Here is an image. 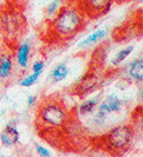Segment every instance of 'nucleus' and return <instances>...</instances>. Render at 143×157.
<instances>
[{
	"instance_id": "1",
	"label": "nucleus",
	"mask_w": 143,
	"mask_h": 157,
	"mask_svg": "<svg viewBox=\"0 0 143 157\" xmlns=\"http://www.w3.org/2000/svg\"><path fill=\"white\" fill-rule=\"evenodd\" d=\"M84 26V16L73 6H66L58 9L53 28L58 37L68 40L78 33Z\"/></svg>"
},
{
	"instance_id": "2",
	"label": "nucleus",
	"mask_w": 143,
	"mask_h": 157,
	"mask_svg": "<svg viewBox=\"0 0 143 157\" xmlns=\"http://www.w3.org/2000/svg\"><path fill=\"white\" fill-rule=\"evenodd\" d=\"M133 135L134 132L130 125L117 126L104 136V144L110 153L117 151L120 154L130 148L133 141Z\"/></svg>"
},
{
	"instance_id": "3",
	"label": "nucleus",
	"mask_w": 143,
	"mask_h": 157,
	"mask_svg": "<svg viewBox=\"0 0 143 157\" xmlns=\"http://www.w3.org/2000/svg\"><path fill=\"white\" fill-rule=\"evenodd\" d=\"M66 111L64 107L55 100H48L39 107L38 117L40 122L51 127H60L65 124Z\"/></svg>"
},
{
	"instance_id": "4",
	"label": "nucleus",
	"mask_w": 143,
	"mask_h": 157,
	"mask_svg": "<svg viewBox=\"0 0 143 157\" xmlns=\"http://www.w3.org/2000/svg\"><path fill=\"white\" fill-rule=\"evenodd\" d=\"M122 108V102L116 95H109L99 105V109L94 117V122L97 125H102L107 121L110 113H119Z\"/></svg>"
},
{
	"instance_id": "5",
	"label": "nucleus",
	"mask_w": 143,
	"mask_h": 157,
	"mask_svg": "<svg viewBox=\"0 0 143 157\" xmlns=\"http://www.w3.org/2000/svg\"><path fill=\"white\" fill-rule=\"evenodd\" d=\"M0 140L4 146L6 147H12L18 142L20 140V133H18L17 128L14 124L9 123L7 126L5 127L1 134H0Z\"/></svg>"
},
{
	"instance_id": "6",
	"label": "nucleus",
	"mask_w": 143,
	"mask_h": 157,
	"mask_svg": "<svg viewBox=\"0 0 143 157\" xmlns=\"http://www.w3.org/2000/svg\"><path fill=\"white\" fill-rule=\"evenodd\" d=\"M85 6L89 14H95L96 16H100L109 10L111 6V0H85Z\"/></svg>"
},
{
	"instance_id": "7",
	"label": "nucleus",
	"mask_w": 143,
	"mask_h": 157,
	"mask_svg": "<svg viewBox=\"0 0 143 157\" xmlns=\"http://www.w3.org/2000/svg\"><path fill=\"white\" fill-rule=\"evenodd\" d=\"M97 86V79L94 77V76H91V77H86L84 78L78 84L77 86V90H76V93L78 95H86V94H89L95 90V87Z\"/></svg>"
},
{
	"instance_id": "8",
	"label": "nucleus",
	"mask_w": 143,
	"mask_h": 157,
	"mask_svg": "<svg viewBox=\"0 0 143 157\" xmlns=\"http://www.w3.org/2000/svg\"><path fill=\"white\" fill-rule=\"evenodd\" d=\"M13 72V59L10 55H1L0 56V80H5L10 77Z\"/></svg>"
},
{
	"instance_id": "9",
	"label": "nucleus",
	"mask_w": 143,
	"mask_h": 157,
	"mask_svg": "<svg viewBox=\"0 0 143 157\" xmlns=\"http://www.w3.org/2000/svg\"><path fill=\"white\" fill-rule=\"evenodd\" d=\"M107 35H108V30L107 29H99V30L94 31L93 33H91L89 36H87L86 39H84L81 43H79V47L81 48L89 47L92 45H94L96 43L101 41V40H103Z\"/></svg>"
},
{
	"instance_id": "10",
	"label": "nucleus",
	"mask_w": 143,
	"mask_h": 157,
	"mask_svg": "<svg viewBox=\"0 0 143 157\" xmlns=\"http://www.w3.org/2000/svg\"><path fill=\"white\" fill-rule=\"evenodd\" d=\"M128 75L137 82H142L143 79V61L142 59H136L133 62H130L128 66Z\"/></svg>"
},
{
	"instance_id": "11",
	"label": "nucleus",
	"mask_w": 143,
	"mask_h": 157,
	"mask_svg": "<svg viewBox=\"0 0 143 157\" xmlns=\"http://www.w3.org/2000/svg\"><path fill=\"white\" fill-rule=\"evenodd\" d=\"M69 71H70L69 67H68V64H66L65 62L58 63L52 71V75H51L52 80L54 83H60L62 80H64V79L68 77Z\"/></svg>"
},
{
	"instance_id": "12",
	"label": "nucleus",
	"mask_w": 143,
	"mask_h": 157,
	"mask_svg": "<svg viewBox=\"0 0 143 157\" xmlns=\"http://www.w3.org/2000/svg\"><path fill=\"white\" fill-rule=\"evenodd\" d=\"M30 44L29 43H23V44L18 47L17 51V56H16V60H17L18 66L25 69L28 67V63H29V57H30Z\"/></svg>"
},
{
	"instance_id": "13",
	"label": "nucleus",
	"mask_w": 143,
	"mask_h": 157,
	"mask_svg": "<svg viewBox=\"0 0 143 157\" xmlns=\"http://www.w3.org/2000/svg\"><path fill=\"white\" fill-rule=\"evenodd\" d=\"M96 107H97V101L96 100H86L84 101L79 108V113L80 115H89V113H93L95 111Z\"/></svg>"
},
{
	"instance_id": "14",
	"label": "nucleus",
	"mask_w": 143,
	"mask_h": 157,
	"mask_svg": "<svg viewBox=\"0 0 143 157\" xmlns=\"http://www.w3.org/2000/svg\"><path fill=\"white\" fill-rule=\"evenodd\" d=\"M133 49H134L133 46H128V47H126V48H124V49H122V51H119V52L117 53V55L113 57V60H112L113 66H118V64H120V63L125 60L126 57L128 56L130 53L133 52Z\"/></svg>"
},
{
	"instance_id": "15",
	"label": "nucleus",
	"mask_w": 143,
	"mask_h": 157,
	"mask_svg": "<svg viewBox=\"0 0 143 157\" xmlns=\"http://www.w3.org/2000/svg\"><path fill=\"white\" fill-rule=\"evenodd\" d=\"M40 77V74L38 72H32V75L30 76H26L21 80V86L22 87H29V86H32L33 84H36L38 82V79Z\"/></svg>"
},
{
	"instance_id": "16",
	"label": "nucleus",
	"mask_w": 143,
	"mask_h": 157,
	"mask_svg": "<svg viewBox=\"0 0 143 157\" xmlns=\"http://www.w3.org/2000/svg\"><path fill=\"white\" fill-rule=\"evenodd\" d=\"M61 0H53L51 4L47 5V7H46V13L49 15V16H52L54 15L55 13L58 12V9L61 7Z\"/></svg>"
},
{
	"instance_id": "17",
	"label": "nucleus",
	"mask_w": 143,
	"mask_h": 157,
	"mask_svg": "<svg viewBox=\"0 0 143 157\" xmlns=\"http://www.w3.org/2000/svg\"><path fill=\"white\" fill-rule=\"evenodd\" d=\"M43 69H45V63L43 61H37L35 64L32 66V72H38V74H43Z\"/></svg>"
},
{
	"instance_id": "18",
	"label": "nucleus",
	"mask_w": 143,
	"mask_h": 157,
	"mask_svg": "<svg viewBox=\"0 0 143 157\" xmlns=\"http://www.w3.org/2000/svg\"><path fill=\"white\" fill-rule=\"evenodd\" d=\"M35 146H36V150H37V153L39 154V155H41V156H45V157L51 155V154H49V151H48L46 148H43V146H40V144H35Z\"/></svg>"
},
{
	"instance_id": "19",
	"label": "nucleus",
	"mask_w": 143,
	"mask_h": 157,
	"mask_svg": "<svg viewBox=\"0 0 143 157\" xmlns=\"http://www.w3.org/2000/svg\"><path fill=\"white\" fill-rule=\"evenodd\" d=\"M36 101H37V99H36L35 95H29V96H28V105H29V107L35 105Z\"/></svg>"
}]
</instances>
